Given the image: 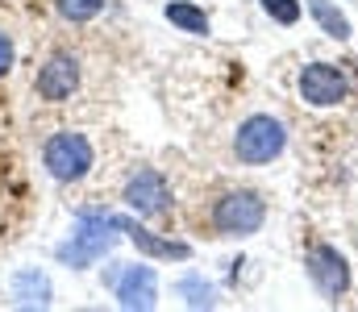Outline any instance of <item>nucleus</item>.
<instances>
[{
	"label": "nucleus",
	"mask_w": 358,
	"mask_h": 312,
	"mask_svg": "<svg viewBox=\"0 0 358 312\" xmlns=\"http://www.w3.org/2000/svg\"><path fill=\"white\" fill-rule=\"evenodd\" d=\"M117 229H125L129 237H134V246H142L146 254H159V258H187V246H179V242H159L150 229H142V225H129V221H113Z\"/></svg>",
	"instance_id": "1a4fd4ad"
},
{
	"label": "nucleus",
	"mask_w": 358,
	"mask_h": 312,
	"mask_svg": "<svg viewBox=\"0 0 358 312\" xmlns=\"http://www.w3.org/2000/svg\"><path fill=\"white\" fill-rule=\"evenodd\" d=\"M346 92H350V84H346L342 67H334V63H308V67L300 71V96L308 104H317V108L342 104Z\"/></svg>",
	"instance_id": "20e7f679"
},
{
	"label": "nucleus",
	"mask_w": 358,
	"mask_h": 312,
	"mask_svg": "<svg viewBox=\"0 0 358 312\" xmlns=\"http://www.w3.org/2000/svg\"><path fill=\"white\" fill-rule=\"evenodd\" d=\"M308 275H313V283H317L325 296H334V300L350 288L346 258H342L334 246H313V254H308Z\"/></svg>",
	"instance_id": "423d86ee"
},
{
	"label": "nucleus",
	"mask_w": 358,
	"mask_h": 312,
	"mask_svg": "<svg viewBox=\"0 0 358 312\" xmlns=\"http://www.w3.org/2000/svg\"><path fill=\"white\" fill-rule=\"evenodd\" d=\"M167 21L179 25L183 34H196V38L208 34V17H204V8H196V4H187V0H171V4H167Z\"/></svg>",
	"instance_id": "9d476101"
},
{
	"label": "nucleus",
	"mask_w": 358,
	"mask_h": 312,
	"mask_svg": "<svg viewBox=\"0 0 358 312\" xmlns=\"http://www.w3.org/2000/svg\"><path fill=\"white\" fill-rule=\"evenodd\" d=\"M55 8L67 17V21H76V25H84V21H92L100 8H104V0H55Z\"/></svg>",
	"instance_id": "f8f14e48"
},
{
	"label": "nucleus",
	"mask_w": 358,
	"mask_h": 312,
	"mask_svg": "<svg viewBox=\"0 0 358 312\" xmlns=\"http://www.w3.org/2000/svg\"><path fill=\"white\" fill-rule=\"evenodd\" d=\"M125 205L142 216H159L167 208V179L159 171H138L125 188Z\"/></svg>",
	"instance_id": "0eeeda50"
},
{
	"label": "nucleus",
	"mask_w": 358,
	"mask_h": 312,
	"mask_svg": "<svg viewBox=\"0 0 358 312\" xmlns=\"http://www.w3.org/2000/svg\"><path fill=\"white\" fill-rule=\"evenodd\" d=\"M263 216H267L263 196L259 192H246V188L225 192L217 200V208H213V225H217L221 237H250V233H259Z\"/></svg>",
	"instance_id": "7ed1b4c3"
},
{
	"label": "nucleus",
	"mask_w": 358,
	"mask_h": 312,
	"mask_svg": "<svg viewBox=\"0 0 358 312\" xmlns=\"http://www.w3.org/2000/svg\"><path fill=\"white\" fill-rule=\"evenodd\" d=\"M34 88H38V96H42V101L63 104L76 88H80V59H76V54H50V59H46V67L38 71Z\"/></svg>",
	"instance_id": "39448f33"
},
{
	"label": "nucleus",
	"mask_w": 358,
	"mask_h": 312,
	"mask_svg": "<svg viewBox=\"0 0 358 312\" xmlns=\"http://www.w3.org/2000/svg\"><path fill=\"white\" fill-rule=\"evenodd\" d=\"M8 71H13V38L0 34V75H8Z\"/></svg>",
	"instance_id": "4468645a"
},
{
	"label": "nucleus",
	"mask_w": 358,
	"mask_h": 312,
	"mask_svg": "<svg viewBox=\"0 0 358 312\" xmlns=\"http://www.w3.org/2000/svg\"><path fill=\"white\" fill-rule=\"evenodd\" d=\"M92 142L84 133H71V129H59L46 146H42V163L46 171L59 179V184H76L92 171Z\"/></svg>",
	"instance_id": "f03ea898"
},
{
	"label": "nucleus",
	"mask_w": 358,
	"mask_h": 312,
	"mask_svg": "<svg viewBox=\"0 0 358 312\" xmlns=\"http://www.w3.org/2000/svg\"><path fill=\"white\" fill-rule=\"evenodd\" d=\"M308 8H313V17L321 21V29H325L329 38H338V42L350 38V21H346V13H338L329 0H308Z\"/></svg>",
	"instance_id": "9b49d317"
},
{
	"label": "nucleus",
	"mask_w": 358,
	"mask_h": 312,
	"mask_svg": "<svg viewBox=\"0 0 358 312\" xmlns=\"http://www.w3.org/2000/svg\"><path fill=\"white\" fill-rule=\"evenodd\" d=\"M283 146H287V129H283V121L271 117V112L246 117V121L238 125V133H234V154H238V163H246V167H263L271 158H279Z\"/></svg>",
	"instance_id": "f257e3e1"
},
{
	"label": "nucleus",
	"mask_w": 358,
	"mask_h": 312,
	"mask_svg": "<svg viewBox=\"0 0 358 312\" xmlns=\"http://www.w3.org/2000/svg\"><path fill=\"white\" fill-rule=\"evenodd\" d=\"M263 8L279 25H296L300 21V0H263Z\"/></svg>",
	"instance_id": "ddd939ff"
},
{
	"label": "nucleus",
	"mask_w": 358,
	"mask_h": 312,
	"mask_svg": "<svg viewBox=\"0 0 358 312\" xmlns=\"http://www.w3.org/2000/svg\"><path fill=\"white\" fill-rule=\"evenodd\" d=\"M117 300L125 309H150L155 304V271L150 267H125L117 279Z\"/></svg>",
	"instance_id": "6e6552de"
}]
</instances>
